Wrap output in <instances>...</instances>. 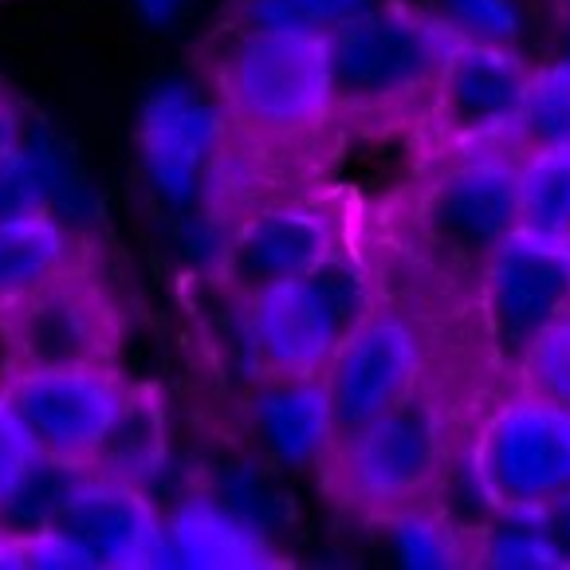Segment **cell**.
I'll return each instance as SVG.
<instances>
[{
    "mask_svg": "<svg viewBox=\"0 0 570 570\" xmlns=\"http://www.w3.org/2000/svg\"><path fill=\"white\" fill-rule=\"evenodd\" d=\"M217 59L228 118L261 142H295L335 115L327 36L240 28Z\"/></svg>",
    "mask_w": 570,
    "mask_h": 570,
    "instance_id": "1",
    "label": "cell"
},
{
    "mask_svg": "<svg viewBox=\"0 0 570 570\" xmlns=\"http://www.w3.org/2000/svg\"><path fill=\"white\" fill-rule=\"evenodd\" d=\"M327 469V488L346 512L362 520L390 523L433 500L449 476L445 413L421 390L402 405L362 425L358 433L335 441Z\"/></svg>",
    "mask_w": 570,
    "mask_h": 570,
    "instance_id": "2",
    "label": "cell"
},
{
    "mask_svg": "<svg viewBox=\"0 0 570 570\" xmlns=\"http://www.w3.org/2000/svg\"><path fill=\"white\" fill-rule=\"evenodd\" d=\"M456 32L405 4H374L327 32L338 115H386L433 95Z\"/></svg>",
    "mask_w": 570,
    "mask_h": 570,
    "instance_id": "3",
    "label": "cell"
},
{
    "mask_svg": "<svg viewBox=\"0 0 570 570\" xmlns=\"http://www.w3.org/2000/svg\"><path fill=\"white\" fill-rule=\"evenodd\" d=\"M374 307L366 264L338 244L320 264L248 303V343L261 374H323Z\"/></svg>",
    "mask_w": 570,
    "mask_h": 570,
    "instance_id": "4",
    "label": "cell"
},
{
    "mask_svg": "<svg viewBox=\"0 0 570 570\" xmlns=\"http://www.w3.org/2000/svg\"><path fill=\"white\" fill-rule=\"evenodd\" d=\"M520 225V161L488 154L441 169L413 205L417 248L453 276H480L488 256Z\"/></svg>",
    "mask_w": 570,
    "mask_h": 570,
    "instance_id": "5",
    "label": "cell"
},
{
    "mask_svg": "<svg viewBox=\"0 0 570 570\" xmlns=\"http://www.w3.org/2000/svg\"><path fill=\"white\" fill-rule=\"evenodd\" d=\"M480 495L500 512H543L570 495V410L523 394L484 421L469 456Z\"/></svg>",
    "mask_w": 570,
    "mask_h": 570,
    "instance_id": "6",
    "label": "cell"
},
{
    "mask_svg": "<svg viewBox=\"0 0 570 570\" xmlns=\"http://www.w3.org/2000/svg\"><path fill=\"white\" fill-rule=\"evenodd\" d=\"M0 338L12 370L115 366L122 320L107 287L79 261L4 311Z\"/></svg>",
    "mask_w": 570,
    "mask_h": 570,
    "instance_id": "7",
    "label": "cell"
},
{
    "mask_svg": "<svg viewBox=\"0 0 570 570\" xmlns=\"http://www.w3.org/2000/svg\"><path fill=\"white\" fill-rule=\"evenodd\" d=\"M166 523L138 484L91 476L76 484L43 539L17 551V567H158Z\"/></svg>",
    "mask_w": 570,
    "mask_h": 570,
    "instance_id": "8",
    "label": "cell"
},
{
    "mask_svg": "<svg viewBox=\"0 0 570 570\" xmlns=\"http://www.w3.org/2000/svg\"><path fill=\"white\" fill-rule=\"evenodd\" d=\"M476 279L488 351L500 366H515L539 331L570 311V236L520 225Z\"/></svg>",
    "mask_w": 570,
    "mask_h": 570,
    "instance_id": "9",
    "label": "cell"
},
{
    "mask_svg": "<svg viewBox=\"0 0 570 570\" xmlns=\"http://www.w3.org/2000/svg\"><path fill=\"white\" fill-rule=\"evenodd\" d=\"M0 390L9 394L43 461L87 472L102 445L126 382L115 366H43L4 370Z\"/></svg>",
    "mask_w": 570,
    "mask_h": 570,
    "instance_id": "10",
    "label": "cell"
},
{
    "mask_svg": "<svg viewBox=\"0 0 570 570\" xmlns=\"http://www.w3.org/2000/svg\"><path fill=\"white\" fill-rule=\"evenodd\" d=\"M421 374H425L421 331L397 311L374 307L323 370L335 441L402 405L413 390H421Z\"/></svg>",
    "mask_w": 570,
    "mask_h": 570,
    "instance_id": "11",
    "label": "cell"
},
{
    "mask_svg": "<svg viewBox=\"0 0 570 570\" xmlns=\"http://www.w3.org/2000/svg\"><path fill=\"white\" fill-rule=\"evenodd\" d=\"M531 68L515 43H488L456 36L445 68L436 76V130L449 146L484 150L503 138L520 142L523 99ZM523 146V142H520Z\"/></svg>",
    "mask_w": 570,
    "mask_h": 570,
    "instance_id": "12",
    "label": "cell"
},
{
    "mask_svg": "<svg viewBox=\"0 0 570 570\" xmlns=\"http://www.w3.org/2000/svg\"><path fill=\"white\" fill-rule=\"evenodd\" d=\"M335 213L307 202H276L244 213L225 236L217 287L248 307L256 295L287 284L338 248Z\"/></svg>",
    "mask_w": 570,
    "mask_h": 570,
    "instance_id": "13",
    "label": "cell"
},
{
    "mask_svg": "<svg viewBox=\"0 0 570 570\" xmlns=\"http://www.w3.org/2000/svg\"><path fill=\"white\" fill-rule=\"evenodd\" d=\"M220 135H225L220 110L209 107L197 91L181 83L154 91L138 126V146L154 189L169 202L197 197L205 169L220 150Z\"/></svg>",
    "mask_w": 570,
    "mask_h": 570,
    "instance_id": "14",
    "label": "cell"
},
{
    "mask_svg": "<svg viewBox=\"0 0 570 570\" xmlns=\"http://www.w3.org/2000/svg\"><path fill=\"white\" fill-rule=\"evenodd\" d=\"M252 433L276 464L311 469L335 449L323 374H261L248 402Z\"/></svg>",
    "mask_w": 570,
    "mask_h": 570,
    "instance_id": "15",
    "label": "cell"
},
{
    "mask_svg": "<svg viewBox=\"0 0 570 570\" xmlns=\"http://www.w3.org/2000/svg\"><path fill=\"white\" fill-rule=\"evenodd\" d=\"M161 562L209 567V570H252V567H276L279 554L240 515L220 508L209 495H194V500H185L169 515Z\"/></svg>",
    "mask_w": 570,
    "mask_h": 570,
    "instance_id": "16",
    "label": "cell"
},
{
    "mask_svg": "<svg viewBox=\"0 0 570 570\" xmlns=\"http://www.w3.org/2000/svg\"><path fill=\"white\" fill-rule=\"evenodd\" d=\"M79 261H87L83 240L43 205L0 217V315Z\"/></svg>",
    "mask_w": 570,
    "mask_h": 570,
    "instance_id": "17",
    "label": "cell"
},
{
    "mask_svg": "<svg viewBox=\"0 0 570 570\" xmlns=\"http://www.w3.org/2000/svg\"><path fill=\"white\" fill-rule=\"evenodd\" d=\"M166 405L154 386H126L118 413L110 421L102 445L95 449L87 472L91 476L138 484L154 480L166 464Z\"/></svg>",
    "mask_w": 570,
    "mask_h": 570,
    "instance_id": "18",
    "label": "cell"
},
{
    "mask_svg": "<svg viewBox=\"0 0 570 570\" xmlns=\"http://www.w3.org/2000/svg\"><path fill=\"white\" fill-rule=\"evenodd\" d=\"M520 213L528 228L570 236V150H528L520 161Z\"/></svg>",
    "mask_w": 570,
    "mask_h": 570,
    "instance_id": "19",
    "label": "cell"
},
{
    "mask_svg": "<svg viewBox=\"0 0 570 570\" xmlns=\"http://www.w3.org/2000/svg\"><path fill=\"white\" fill-rule=\"evenodd\" d=\"M523 150H570V59L531 71L520 118Z\"/></svg>",
    "mask_w": 570,
    "mask_h": 570,
    "instance_id": "20",
    "label": "cell"
},
{
    "mask_svg": "<svg viewBox=\"0 0 570 570\" xmlns=\"http://www.w3.org/2000/svg\"><path fill=\"white\" fill-rule=\"evenodd\" d=\"M377 0H233L228 24L240 28H284V32L327 36L358 12L374 9Z\"/></svg>",
    "mask_w": 570,
    "mask_h": 570,
    "instance_id": "21",
    "label": "cell"
},
{
    "mask_svg": "<svg viewBox=\"0 0 570 570\" xmlns=\"http://www.w3.org/2000/svg\"><path fill=\"white\" fill-rule=\"evenodd\" d=\"M476 559L488 567H567L535 512H500L495 528L484 531Z\"/></svg>",
    "mask_w": 570,
    "mask_h": 570,
    "instance_id": "22",
    "label": "cell"
},
{
    "mask_svg": "<svg viewBox=\"0 0 570 570\" xmlns=\"http://www.w3.org/2000/svg\"><path fill=\"white\" fill-rule=\"evenodd\" d=\"M394 547L402 562L410 567H461L469 559V547L461 539V528L445 520V515L429 512V503L413 508V512L394 515Z\"/></svg>",
    "mask_w": 570,
    "mask_h": 570,
    "instance_id": "23",
    "label": "cell"
},
{
    "mask_svg": "<svg viewBox=\"0 0 570 570\" xmlns=\"http://www.w3.org/2000/svg\"><path fill=\"white\" fill-rule=\"evenodd\" d=\"M515 370L523 377V394L570 410V311L547 331H539V338L523 351Z\"/></svg>",
    "mask_w": 570,
    "mask_h": 570,
    "instance_id": "24",
    "label": "cell"
},
{
    "mask_svg": "<svg viewBox=\"0 0 570 570\" xmlns=\"http://www.w3.org/2000/svg\"><path fill=\"white\" fill-rule=\"evenodd\" d=\"M441 20L456 36H469V40H520V12H515L512 0H441Z\"/></svg>",
    "mask_w": 570,
    "mask_h": 570,
    "instance_id": "25",
    "label": "cell"
},
{
    "mask_svg": "<svg viewBox=\"0 0 570 570\" xmlns=\"http://www.w3.org/2000/svg\"><path fill=\"white\" fill-rule=\"evenodd\" d=\"M40 461L43 456L32 436H28L24 421L17 417L9 394L0 390V512H4V503L20 492V484L32 476V469Z\"/></svg>",
    "mask_w": 570,
    "mask_h": 570,
    "instance_id": "26",
    "label": "cell"
},
{
    "mask_svg": "<svg viewBox=\"0 0 570 570\" xmlns=\"http://www.w3.org/2000/svg\"><path fill=\"white\" fill-rule=\"evenodd\" d=\"M24 154V118L4 87H0V177L9 174Z\"/></svg>",
    "mask_w": 570,
    "mask_h": 570,
    "instance_id": "27",
    "label": "cell"
},
{
    "mask_svg": "<svg viewBox=\"0 0 570 570\" xmlns=\"http://www.w3.org/2000/svg\"><path fill=\"white\" fill-rule=\"evenodd\" d=\"M185 4H189V0H135V12L150 28H166V24H174V20L181 17Z\"/></svg>",
    "mask_w": 570,
    "mask_h": 570,
    "instance_id": "28",
    "label": "cell"
},
{
    "mask_svg": "<svg viewBox=\"0 0 570 570\" xmlns=\"http://www.w3.org/2000/svg\"><path fill=\"white\" fill-rule=\"evenodd\" d=\"M559 56L570 59V0H559Z\"/></svg>",
    "mask_w": 570,
    "mask_h": 570,
    "instance_id": "29",
    "label": "cell"
}]
</instances>
